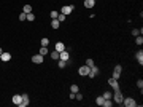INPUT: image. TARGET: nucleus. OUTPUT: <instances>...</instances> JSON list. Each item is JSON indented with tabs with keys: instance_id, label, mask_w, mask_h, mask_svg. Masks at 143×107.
<instances>
[{
	"instance_id": "1",
	"label": "nucleus",
	"mask_w": 143,
	"mask_h": 107,
	"mask_svg": "<svg viewBox=\"0 0 143 107\" xmlns=\"http://www.w3.org/2000/svg\"><path fill=\"white\" fill-rule=\"evenodd\" d=\"M121 104H122V106H126V107H135V106H137V102H135L134 97H124Z\"/></svg>"
},
{
	"instance_id": "2",
	"label": "nucleus",
	"mask_w": 143,
	"mask_h": 107,
	"mask_svg": "<svg viewBox=\"0 0 143 107\" xmlns=\"http://www.w3.org/2000/svg\"><path fill=\"white\" fill-rule=\"evenodd\" d=\"M108 85H110L115 91L121 90V88H119V83H118V78H113V77H111V78H108Z\"/></svg>"
},
{
	"instance_id": "3",
	"label": "nucleus",
	"mask_w": 143,
	"mask_h": 107,
	"mask_svg": "<svg viewBox=\"0 0 143 107\" xmlns=\"http://www.w3.org/2000/svg\"><path fill=\"white\" fill-rule=\"evenodd\" d=\"M121 72H122V66L116 64L115 69H113V78H119V77H121Z\"/></svg>"
},
{
	"instance_id": "4",
	"label": "nucleus",
	"mask_w": 143,
	"mask_h": 107,
	"mask_svg": "<svg viewBox=\"0 0 143 107\" xmlns=\"http://www.w3.org/2000/svg\"><path fill=\"white\" fill-rule=\"evenodd\" d=\"M122 99H124V96L121 94V90L115 91V97H113V102H115V104H121Z\"/></svg>"
},
{
	"instance_id": "5",
	"label": "nucleus",
	"mask_w": 143,
	"mask_h": 107,
	"mask_svg": "<svg viewBox=\"0 0 143 107\" xmlns=\"http://www.w3.org/2000/svg\"><path fill=\"white\" fill-rule=\"evenodd\" d=\"M99 67H95V66H92V67H89V74H88V77L89 78H94V77H97L99 75Z\"/></svg>"
},
{
	"instance_id": "6",
	"label": "nucleus",
	"mask_w": 143,
	"mask_h": 107,
	"mask_svg": "<svg viewBox=\"0 0 143 107\" xmlns=\"http://www.w3.org/2000/svg\"><path fill=\"white\" fill-rule=\"evenodd\" d=\"M59 59H60V61H65V62H69L70 53H69V51H65V50H64V51H60V53H59Z\"/></svg>"
},
{
	"instance_id": "7",
	"label": "nucleus",
	"mask_w": 143,
	"mask_h": 107,
	"mask_svg": "<svg viewBox=\"0 0 143 107\" xmlns=\"http://www.w3.org/2000/svg\"><path fill=\"white\" fill-rule=\"evenodd\" d=\"M78 74L81 75V77H88V74H89V67H88V66H81V67H79L78 69Z\"/></svg>"
},
{
	"instance_id": "8",
	"label": "nucleus",
	"mask_w": 143,
	"mask_h": 107,
	"mask_svg": "<svg viewBox=\"0 0 143 107\" xmlns=\"http://www.w3.org/2000/svg\"><path fill=\"white\" fill-rule=\"evenodd\" d=\"M73 10H75V6H73V5H65V6H62V11H60V13H64V15L67 16V15H70V13H72Z\"/></svg>"
},
{
	"instance_id": "9",
	"label": "nucleus",
	"mask_w": 143,
	"mask_h": 107,
	"mask_svg": "<svg viewBox=\"0 0 143 107\" xmlns=\"http://www.w3.org/2000/svg\"><path fill=\"white\" fill-rule=\"evenodd\" d=\"M32 62H35V64H42V62H43V56L40 53L35 54V56H32Z\"/></svg>"
},
{
	"instance_id": "10",
	"label": "nucleus",
	"mask_w": 143,
	"mask_h": 107,
	"mask_svg": "<svg viewBox=\"0 0 143 107\" xmlns=\"http://www.w3.org/2000/svg\"><path fill=\"white\" fill-rule=\"evenodd\" d=\"M10 59H11V54L6 53V51H3V53L0 54V61H3V62H8Z\"/></svg>"
},
{
	"instance_id": "11",
	"label": "nucleus",
	"mask_w": 143,
	"mask_h": 107,
	"mask_svg": "<svg viewBox=\"0 0 143 107\" xmlns=\"http://www.w3.org/2000/svg\"><path fill=\"white\" fill-rule=\"evenodd\" d=\"M135 59L138 61V64H140V66H143V51H142V50L135 53Z\"/></svg>"
},
{
	"instance_id": "12",
	"label": "nucleus",
	"mask_w": 143,
	"mask_h": 107,
	"mask_svg": "<svg viewBox=\"0 0 143 107\" xmlns=\"http://www.w3.org/2000/svg\"><path fill=\"white\" fill-rule=\"evenodd\" d=\"M21 102H22V94H14V96H13V104L19 106Z\"/></svg>"
},
{
	"instance_id": "13",
	"label": "nucleus",
	"mask_w": 143,
	"mask_h": 107,
	"mask_svg": "<svg viewBox=\"0 0 143 107\" xmlns=\"http://www.w3.org/2000/svg\"><path fill=\"white\" fill-rule=\"evenodd\" d=\"M54 50L60 53V51H64V50H65V46H64V43H62V42H56V45H54Z\"/></svg>"
},
{
	"instance_id": "14",
	"label": "nucleus",
	"mask_w": 143,
	"mask_h": 107,
	"mask_svg": "<svg viewBox=\"0 0 143 107\" xmlns=\"http://www.w3.org/2000/svg\"><path fill=\"white\" fill-rule=\"evenodd\" d=\"M29 104H30V102H29V96H27V94H22V102L19 104V106L21 107H27Z\"/></svg>"
},
{
	"instance_id": "15",
	"label": "nucleus",
	"mask_w": 143,
	"mask_h": 107,
	"mask_svg": "<svg viewBox=\"0 0 143 107\" xmlns=\"http://www.w3.org/2000/svg\"><path fill=\"white\" fill-rule=\"evenodd\" d=\"M95 5V0H84V6L86 8H92Z\"/></svg>"
},
{
	"instance_id": "16",
	"label": "nucleus",
	"mask_w": 143,
	"mask_h": 107,
	"mask_svg": "<svg viewBox=\"0 0 143 107\" xmlns=\"http://www.w3.org/2000/svg\"><path fill=\"white\" fill-rule=\"evenodd\" d=\"M59 26H60V22H59L57 19H51V27H53V29H59Z\"/></svg>"
},
{
	"instance_id": "17",
	"label": "nucleus",
	"mask_w": 143,
	"mask_h": 107,
	"mask_svg": "<svg viewBox=\"0 0 143 107\" xmlns=\"http://www.w3.org/2000/svg\"><path fill=\"white\" fill-rule=\"evenodd\" d=\"M51 59H54V61H59V51H51Z\"/></svg>"
},
{
	"instance_id": "18",
	"label": "nucleus",
	"mask_w": 143,
	"mask_h": 107,
	"mask_svg": "<svg viewBox=\"0 0 143 107\" xmlns=\"http://www.w3.org/2000/svg\"><path fill=\"white\" fill-rule=\"evenodd\" d=\"M102 106H103V107H111V106H113V101H111V99H105Z\"/></svg>"
},
{
	"instance_id": "19",
	"label": "nucleus",
	"mask_w": 143,
	"mask_h": 107,
	"mask_svg": "<svg viewBox=\"0 0 143 107\" xmlns=\"http://www.w3.org/2000/svg\"><path fill=\"white\" fill-rule=\"evenodd\" d=\"M111 97H113V93L111 91H105L103 93V99H111Z\"/></svg>"
},
{
	"instance_id": "20",
	"label": "nucleus",
	"mask_w": 143,
	"mask_h": 107,
	"mask_svg": "<svg viewBox=\"0 0 143 107\" xmlns=\"http://www.w3.org/2000/svg\"><path fill=\"white\" fill-rule=\"evenodd\" d=\"M65 18H67V16H65V15H64V13H59V16L56 18V19H57L59 22H64V21H65Z\"/></svg>"
},
{
	"instance_id": "21",
	"label": "nucleus",
	"mask_w": 143,
	"mask_h": 107,
	"mask_svg": "<svg viewBox=\"0 0 143 107\" xmlns=\"http://www.w3.org/2000/svg\"><path fill=\"white\" fill-rule=\"evenodd\" d=\"M22 13H32V6H30V5H24V8H22Z\"/></svg>"
},
{
	"instance_id": "22",
	"label": "nucleus",
	"mask_w": 143,
	"mask_h": 107,
	"mask_svg": "<svg viewBox=\"0 0 143 107\" xmlns=\"http://www.w3.org/2000/svg\"><path fill=\"white\" fill-rule=\"evenodd\" d=\"M57 66H59V69H65L67 62H65V61H60V59H59V61H57Z\"/></svg>"
},
{
	"instance_id": "23",
	"label": "nucleus",
	"mask_w": 143,
	"mask_h": 107,
	"mask_svg": "<svg viewBox=\"0 0 143 107\" xmlns=\"http://www.w3.org/2000/svg\"><path fill=\"white\" fill-rule=\"evenodd\" d=\"M103 101H105V99H103V96H99L97 99H95V104H97V106H102V104H103Z\"/></svg>"
},
{
	"instance_id": "24",
	"label": "nucleus",
	"mask_w": 143,
	"mask_h": 107,
	"mask_svg": "<svg viewBox=\"0 0 143 107\" xmlns=\"http://www.w3.org/2000/svg\"><path fill=\"white\" fill-rule=\"evenodd\" d=\"M26 19H27V21H33V19H35V15H33V13H27Z\"/></svg>"
},
{
	"instance_id": "25",
	"label": "nucleus",
	"mask_w": 143,
	"mask_h": 107,
	"mask_svg": "<svg viewBox=\"0 0 143 107\" xmlns=\"http://www.w3.org/2000/svg\"><path fill=\"white\" fill-rule=\"evenodd\" d=\"M40 54H42V56L48 54V46H42V48H40Z\"/></svg>"
},
{
	"instance_id": "26",
	"label": "nucleus",
	"mask_w": 143,
	"mask_h": 107,
	"mask_svg": "<svg viewBox=\"0 0 143 107\" xmlns=\"http://www.w3.org/2000/svg\"><path fill=\"white\" fill-rule=\"evenodd\" d=\"M70 91H72V93H78V91H79L78 85H72V86H70Z\"/></svg>"
},
{
	"instance_id": "27",
	"label": "nucleus",
	"mask_w": 143,
	"mask_h": 107,
	"mask_svg": "<svg viewBox=\"0 0 143 107\" xmlns=\"http://www.w3.org/2000/svg\"><path fill=\"white\" fill-rule=\"evenodd\" d=\"M135 43H137V45H142V43H143V37H142V35H137V38H135Z\"/></svg>"
},
{
	"instance_id": "28",
	"label": "nucleus",
	"mask_w": 143,
	"mask_h": 107,
	"mask_svg": "<svg viewBox=\"0 0 143 107\" xmlns=\"http://www.w3.org/2000/svg\"><path fill=\"white\" fill-rule=\"evenodd\" d=\"M132 35H134V37H137V35H142V31H138V29H132Z\"/></svg>"
},
{
	"instance_id": "29",
	"label": "nucleus",
	"mask_w": 143,
	"mask_h": 107,
	"mask_svg": "<svg viewBox=\"0 0 143 107\" xmlns=\"http://www.w3.org/2000/svg\"><path fill=\"white\" fill-rule=\"evenodd\" d=\"M49 45V38H42V46H48Z\"/></svg>"
},
{
	"instance_id": "30",
	"label": "nucleus",
	"mask_w": 143,
	"mask_h": 107,
	"mask_svg": "<svg viewBox=\"0 0 143 107\" xmlns=\"http://www.w3.org/2000/svg\"><path fill=\"white\" fill-rule=\"evenodd\" d=\"M75 97H76V101H83V94H81V93H75Z\"/></svg>"
},
{
	"instance_id": "31",
	"label": "nucleus",
	"mask_w": 143,
	"mask_h": 107,
	"mask_svg": "<svg viewBox=\"0 0 143 107\" xmlns=\"http://www.w3.org/2000/svg\"><path fill=\"white\" fill-rule=\"evenodd\" d=\"M86 66H88V67H92V66H95V64H94V59H88V61H86Z\"/></svg>"
},
{
	"instance_id": "32",
	"label": "nucleus",
	"mask_w": 143,
	"mask_h": 107,
	"mask_svg": "<svg viewBox=\"0 0 143 107\" xmlns=\"http://www.w3.org/2000/svg\"><path fill=\"white\" fill-rule=\"evenodd\" d=\"M59 16V11H51V19H56Z\"/></svg>"
},
{
	"instance_id": "33",
	"label": "nucleus",
	"mask_w": 143,
	"mask_h": 107,
	"mask_svg": "<svg viewBox=\"0 0 143 107\" xmlns=\"http://www.w3.org/2000/svg\"><path fill=\"white\" fill-rule=\"evenodd\" d=\"M26 16H27V13H21L19 15V21H26Z\"/></svg>"
},
{
	"instance_id": "34",
	"label": "nucleus",
	"mask_w": 143,
	"mask_h": 107,
	"mask_svg": "<svg viewBox=\"0 0 143 107\" xmlns=\"http://www.w3.org/2000/svg\"><path fill=\"white\" fill-rule=\"evenodd\" d=\"M137 86L140 88V91H142V88H143V80H142V78H140V80L137 82Z\"/></svg>"
},
{
	"instance_id": "35",
	"label": "nucleus",
	"mask_w": 143,
	"mask_h": 107,
	"mask_svg": "<svg viewBox=\"0 0 143 107\" xmlns=\"http://www.w3.org/2000/svg\"><path fill=\"white\" fill-rule=\"evenodd\" d=\"M2 53H3V51H2V48H0V54H2Z\"/></svg>"
}]
</instances>
